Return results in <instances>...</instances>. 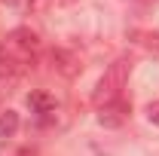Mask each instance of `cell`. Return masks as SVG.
<instances>
[{
    "label": "cell",
    "mask_w": 159,
    "mask_h": 156,
    "mask_svg": "<svg viewBox=\"0 0 159 156\" xmlns=\"http://www.w3.org/2000/svg\"><path fill=\"white\" fill-rule=\"evenodd\" d=\"M28 107L34 113H52L55 110V98L49 95V92H31L28 95Z\"/></svg>",
    "instance_id": "5"
},
{
    "label": "cell",
    "mask_w": 159,
    "mask_h": 156,
    "mask_svg": "<svg viewBox=\"0 0 159 156\" xmlns=\"http://www.w3.org/2000/svg\"><path fill=\"white\" fill-rule=\"evenodd\" d=\"M6 3H19V0H6Z\"/></svg>",
    "instance_id": "9"
},
{
    "label": "cell",
    "mask_w": 159,
    "mask_h": 156,
    "mask_svg": "<svg viewBox=\"0 0 159 156\" xmlns=\"http://www.w3.org/2000/svg\"><path fill=\"white\" fill-rule=\"evenodd\" d=\"M16 156H34V150H19Z\"/></svg>",
    "instance_id": "8"
},
{
    "label": "cell",
    "mask_w": 159,
    "mask_h": 156,
    "mask_svg": "<svg viewBox=\"0 0 159 156\" xmlns=\"http://www.w3.org/2000/svg\"><path fill=\"white\" fill-rule=\"evenodd\" d=\"M37 34L28 28H16L0 40V80H19L37 55Z\"/></svg>",
    "instance_id": "1"
},
{
    "label": "cell",
    "mask_w": 159,
    "mask_h": 156,
    "mask_svg": "<svg viewBox=\"0 0 159 156\" xmlns=\"http://www.w3.org/2000/svg\"><path fill=\"white\" fill-rule=\"evenodd\" d=\"M49 58H52V67H55L64 80H74L80 71H83L80 58L74 55V52H67V49H52V55H49Z\"/></svg>",
    "instance_id": "3"
},
{
    "label": "cell",
    "mask_w": 159,
    "mask_h": 156,
    "mask_svg": "<svg viewBox=\"0 0 159 156\" xmlns=\"http://www.w3.org/2000/svg\"><path fill=\"white\" fill-rule=\"evenodd\" d=\"M98 122L101 126H107V129H119L122 122H125V104L122 101H110V104H101L98 107Z\"/></svg>",
    "instance_id": "4"
},
{
    "label": "cell",
    "mask_w": 159,
    "mask_h": 156,
    "mask_svg": "<svg viewBox=\"0 0 159 156\" xmlns=\"http://www.w3.org/2000/svg\"><path fill=\"white\" fill-rule=\"evenodd\" d=\"M147 119H150L153 126H159V101H150V104H147Z\"/></svg>",
    "instance_id": "7"
},
{
    "label": "cell",
    "mask_w": 159,
    "mask_h": 156,
    "mask_svg": "<svg viewBox=\"0 0 159 156\" xmlns=\"http://www.w3.org/2000/svg\"><path fill=\"white\" fill-rule=\"evenodd\" d=\"M129 71H132V61L125 58H116L107 71H104V77L98 80V86H95V104H110V101H116L122 95V89H125V80H129Z\"/></svg>",
    "instance_id": "2"
},
{
    "label": "cell",
    "mask_w": 159,
    "mask_h": 156,
    "mask_svg": "<svg viewBox=\"0 0 159 156\" xmlns=\"http://www.w3.org/2000/svg\"><path fill=\"white\" fill-rule=\"evenodd\" d=\"M19 132V113L16 110H3L0 113V138H12Z\"/></svg>",
    "instance_id": "6"
}]
</instances>
